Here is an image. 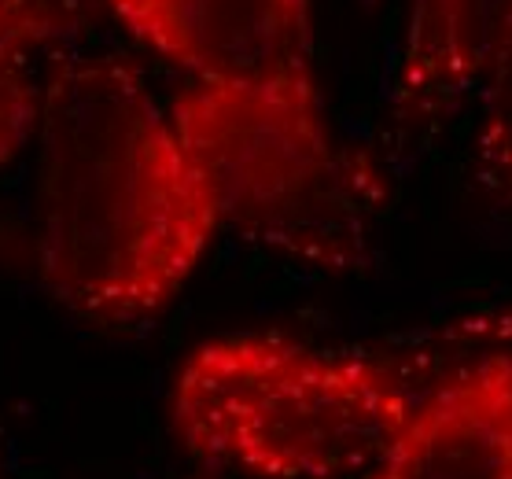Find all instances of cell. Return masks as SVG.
Wrapping results in <instances>:
<instances>
[{"instance_id":"1","label":"cell","mask_w":512,"mask_h":479,"mask_svg":"<svg viewBox=\"0 0 512 479\" xmlns=\"http://www.w3.org/2000/svg\"><path fill=\"white\" fill-rule=\"evenodd\" d=\"M34 137L48 292L104 325L166 310L218 233V214L144 78L115 56L59 63Z\"/></svg>"},{"instance_id":"5","label":"cell","mask_w":512,"mask_h":479,"mask_svg":"<svg viewBox=\"0 0 512 479\" xmlns=\"http://www.w3.org/2000/svg\"><path fill=\"white\" fill-rule=\"evenodd\" d=\"M369 479H512V354H490L413 402Z\"/></svg>"},{"instance_id":"6","label":"cell","mask_w":512,"mask_h":479,"mask_svg":"<svg viewBox=\"0 0 512 479\" xmlns=\"http://www.w3.org/2000/svg\"><path fill=\"white\" fill-rule=\"evenodd\" d=\"M512 37V0H409L391 89L398 141L439 126L487 89Z\"/></svg>"},{"instance_id":"9","label":"cell","mask_w":512,"mask_h":479,"mask_svg":"<svg viewBox=\"0 0 512 479\" xmlns=\"http://www.w3.org/2000/svg\"><path fill=\"white\" fill-rule=\"evenodd\" d=\"M41 89L30 78L26 56L0 48V166H8L37 133Z\"/></svg>"},{"instance_id":"8","label":"cell","mask_w":512,"mask_h":479,"mask_svg":"<svg viewBox=\"0 0 512 479\" xmlns=\"http://www.w3.org/2000/svg\"><path fill=\"white\" fill-rule=\"evenodd\" d=\"M107 0H0V48L34 56L82 30Z\"/></svg>"},{"instance_id":"7","label":"cell","mask_w":512,"mask_h":479,"mask_svg":"<svg viewBox=\"0 0 512 479\" xmlns=\"http://www.w3.org/2000/svg\"><path fill=\"white\" fill-rule=\"evenodd\" d=\"M472 177L487 199L512 203V37L505 56L479 93V126L472 144Z\"/></svg>"},{"instance_id":"3","label":"cell","mask_w":512,"mask_h":479,"mask_svg":"<svg viewBox=\"0 0 512 479\" xmlns=\"http://www.w3.org/2000/svg\"><path fill=\"white\" fill-rule=\"evenodd\" d=\"M409 409L387 365L255 332L203 343L174 384L188 450L258 479L369 472Z\"/></svg>"},{"instance_id":"4","label":"cell","mask_w":512,"mask_h":479,"mask_svg":"<svg viewBox=\"0 0 512 479\" xmlns=\"http://www.w3.org/2000/svg\"><path fill=\"white\" fill-rule=\"evenodd\" d=\"M107 8L196 82L314 71L310 0H107Z\"/></svg>"},{"instance_id":"2","label":"cell","mask_w":512,"mask_h":479,"mask_svg":"<svg viewBox=\"0 0 512 479\" xmlns=\"http://www.w3.org/2000/svg\"><path fill=\"white\" fill-rule=\"evenodd\" d=\"M218 229L325 273L369 262L384 185L328 126L314 71L196 82L170 111Z\"/></svg>"}]
</instances>
